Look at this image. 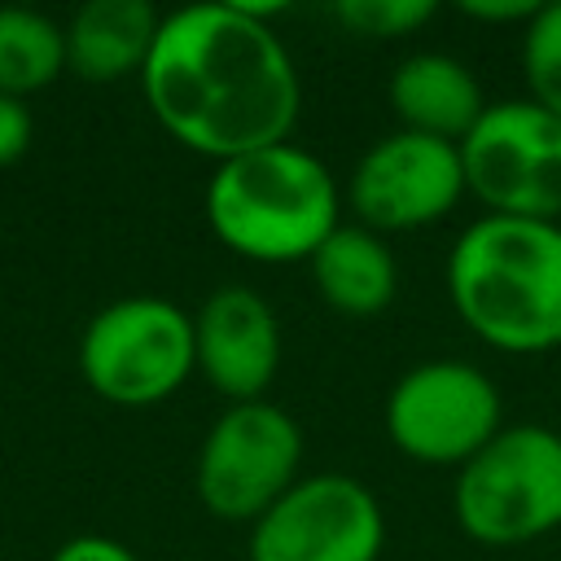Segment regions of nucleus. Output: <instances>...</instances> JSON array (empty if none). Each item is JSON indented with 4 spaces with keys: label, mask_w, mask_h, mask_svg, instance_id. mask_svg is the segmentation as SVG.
Returning a JSON list of instances; mask_svg holds the SVG:
<instances>
[{
    "label": "nucleus",
    "mask_w": 561,
    "mask_h": 561,
    "mask_svg": "<svg viewBox=\"0 0 561 561\" xmlns=\"http://www.w3.org/2000/svg\"><path fill=\"white\" fill-rule=\"evenodd\" d=\"M158 9L149 0H88L75 9L66 31V70L88 83H118L140 75L153 39H158Z\"/></svg>",
    "instance_id": "13"
},
{
    "label": "nucleus",
    "mask_w": 561,
    "mask_h": 561,
    "mask_svg": "<svg viewBox=\"0 0 561 561\" xmlns=\"http://www.w3.org/2000/svg\"><path fill=\"white\" fill-rule=\"evenodd\" d=\"M316 294L351 320L381 316L399 294V263L381 232L364 224H337L307 259Z\"/></svg>",
    "instance_id": "14"
},
{
    "label": "nucleus",
    "mask_w": 561,
    "mask_h": 561,
    "mask_svg": "<svg viewBox=\"0 0 561 561\" xmlns=\"http://www.w3.org/2000/svg\"><path fill=\"white\" fill-rule=\"evenodd\" d=\"M48 561H140L127 543L118 539H105V535H79V539H66Z\"/></svg>",
    "instance_id": "19"
},
{
    "label": "nucleus",
    "mask_w": 561,
    "mask_h": 561,
    "mask_svg": "<svg viewBox=\"0 0 561 561\" xmlns=\"http://www.w3.org/2000/svg\"><path fill=\"white\" fill-rule=\"evenodd\" d=\"M298 460L302 430L285 408L267 399L228 403L197 447L193 491L206 513L254 522L298 482Z\"/></svg>",
    "instance_id": "7"
},
{
    "label": "nucleus",
    "mask_w": 561,
    "mask_h": 561,
    "mask_svg": "<svg viewBox=\"0 0 561 561\" xmlns=\"http://www.w3.org/2000/svg\"><path fill=\"white\" fill-rule=\"evenodd\" d=\"M447 298L465 329L495 351L561 346V224L473 219L447 254Z\"/></svg>",
    "instance_id": "2"
},
{
    "label": "nucleus",
    "mask_w": 561,
    "mask_h": 561,
    "mask_svg": "<svg viewBox=\"0 0 561 561\" xmlns=\"http://www.w3.org/2000/svg\"><path fill=\"white\" fill-rule=\"evenodd\" d=\"M535 0H460V13L473 22H491V26H508V22H530L535 18Z\"/></svg>",
    "instance_id": "20"
},
{
    "label": "nucleus",
    "mask_w": 561,
    "mask_h": 561,
    "mask_svg": "<svg viewBox=\"0 0 561 561\" xmlns=\"http://www.w3.org/2000/svg\"><path fill=\"white\" fill-rule=\"evenodd\" d=\"M140 88L158 127L210 162L289 140L302 110L289 48L241 0L167 13Z\"/></svg>",
    "instance_id": "1"
},
{
    "label": "nucleus",
    "mask_w": 561,
    "mask_h": 561,
    "mask_svg": "<svg viewBox=\"0 0 561 561\" xmlns=\"http://www.w3.org/2000/svg\"><path fill=\"white\" fill-rule=\"evenodd\" d=\"M386 513L351 473L298 478L263 517L250 522V561H377Z\"/></svg>",
    "instance_id": "9"
},
{
    "label": "nucleus",
    "mask_w": 561,
    "mask_h": 561,
    "mask_svg": "<svg viewBox=\"0 0 561 561\" xmlns=\"http://www.w3.org/2000/svg\"><path fill=\"white\" fill-rule=\"evenodd\" d=\"M66 70V31L35 9H0V96H31Z\"/></svg>",
    "instance_id": "15"
},
{
    "label": "nucleus",
    "mask_w": 561,
    "mask_h": 561,
    "mask_svg": "<svg viewBox=\"0 0 561 561\" xmlns=\"http://www.w3.org/2000/svg\"><path fill=\"white\" fill-rule=\"evenodd\" d=\"M500 430V390L465 359H425L408 368L386 394V434L416 465L460 469Z\"/></svg>",
    "instance_id": "8"
},
{
    "label": "nucleus",
    "mask_w": 561,
    "mask_h": 561,
    "mask_svg": "<svg viewBox=\"0 0 561 561\" xmlns=\"http://www.w3.org/2000/svg\"><path fill=\"white\" fill-rule=\"evenodd\" d=\"M456 526L486 548H517L561 526V434L548 425H504L456 469Z\"/></svg>",
    "instance_id": "4"
},
{
    "label": "nucleus",
    "mask_w": 561,
    "mask_h": 561,
    "mask_svg": "<svg viewBox=\"0 0 561 561\" xmlns=\"http://www.w3.org/2000/svg\"><path fill=\"white\" fill-rule=\"evenodd\" d=\"M390 105L403 131L460 145L473 123L486 114L478 75L451 53H412L390 75Z\"/></svg>",
    "instance_id": "12"
},
{
    "label": "nucleus",
    "mask_w": 561,
    "mask_h": 561,
    "mask_svg": "<svg viewBox=\"0 0 561 561\" xmlns=\"http://www.w3.org/2000/svg\"><path fill=\"white\" fill-rule=\"evenodd\" d=\"M465 193L486 215L561 224V118L526 101H491L456 145Z\"/></svg>",
    "instance_id": "6"
},
{
    "label": "nucleus",
    "mask_w": 561,
    "mask_h": 561,
    "mask_svg": "<svg viewBox=\"0 0 561 561\" xmlns=\"http://www.w3.org/2000/svg\"><path fill=\"white\" fill-rule=\"evenodd\" d=\"M438 13L434 0H337L333 18L364 39H403Z\"/></svg>",
    "instance_id": "17"
},
{
    "label": "nucleus",
    "mask_w": 561,
    "mask_h": 561,
    "mask_svg": "<svg viewBox=\"0 0 561 561\" xmlns=\"http://www.w3.org/2000/svg\"><path fill=\"white\" fill-rule=\"evenodd\" d=\"M333 171L302 145L280 140L215 162L206 184V224L250 263H307L342 224Z\"/></svg>",
    "instance_id": "3"
},
{
    "label": "nucleus",
    "mask_w": 561,
    "mask_h": 561,
    "mask_svg": "<svg viewBox=\"0 0 561 561\" xmlns=\"http://www.w3.org/2000/svg\"><path fill=\"white\" fill-rule=\"evenodd\" d=\"M193 368V316L153 294L101 307L79 337V373L88 390L118 408L171 399Z\"/></svg>",
    "instance_id": "5"
},
{
    "label": "nucleus",
    "mask_w": 561,
    "mask_h": 561,
    "mask_svg": "<svg viewBox=\"0 0 561 561\" xmlns=\"http://www.w3.org/2000/svg\"><path fill=\"white\" fill-rule=\"evenodd\" d=\"M351 210L355 224L373 232H412L447 219L465 197V167L451 140L421 131H390L364 149L351 171Z\"/></svg>",
    "instance_id": "10"
},
{
    "label": "nucleus",
    "mask_w": 561,
    "mask_h": 561,
    "mask_svg": "<svg viewBox=\"0 0 561 561\" xmlns=\"http://www.w3.org/2000/svg\"><path fill=\"white\" fill-rule=\"evenodd\" d=\"M31 131H35L31 110H26L22 101H13V96H0V167L18 162V158L26 153Z\"/></svg>",
    "instance_id": "18"
},
{
    "label": "nucleus",
    "mask_w": 561,
    "mask_h": 561,
    "mask_svg": "<svg viewBox=\"0 0 561 561\" xmlns=\"http://www.w3.org/2000/svg\"><path fill=\"white\" fill-rule=\"evenodd\" d=\"M522 75L530 101L561 118V0L539 4L522 26Z\"/></svg>",
    "instance_id": "16"
},
{
    "label": "nucleus",
    "mask_w": 561,
    "mask_h": 561,
    "mask_svg": "<svg viewBox=\"0 0 561 561\" xmlns=\"http://www.w3.org/2000/svg\"><path fill=\"white\" fill-rule=\"evenodd\" d=\"M197 373L232 403H254L280 373V320L259 289L224 285L193 311Z\"/></svg>",
    "instance_id": "11"
}]
</instances>
